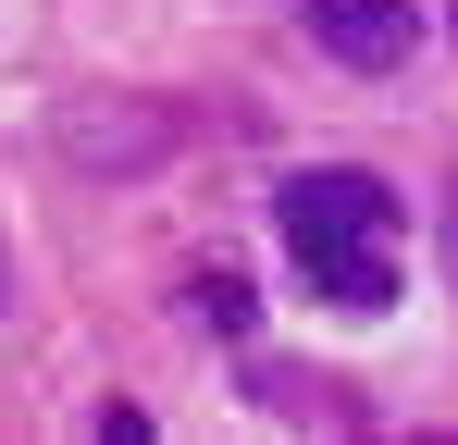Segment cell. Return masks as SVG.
<instances>
[{
  "mask_svg": "<svg viewBox=\"0 0 458 445\" xmlns=\"http://www.w3.org/2000/svg\"><path fill=\"white\" fill-rule=\"evenodd\" d=\"M446 38H458V25H446Z\"/></svg>",
  "mask_w": 458,
  "mask_h": 445,
  "instance_id": "cell-3",
  "label": "cell"
},
{
  "mask_svg": "<svg viewBox=\"0 0 458 445\" xmlns=\"http://www.w3.org/2000/svg\"><path fill=\"white\" fill-rule=\"evenodd\" d=\"M273 222H285V248H298V273L322 297H347V309H384L396 297V260H384V235H396V186L360 173V161H310L273 186Z\"/></svg>",
  "mask_w": 458,
  "mask_h": 445,
  "instance_id": "cell-1",
  "label": "cell"
},
{
  "mask_svg": "<svg viewBox=\"0 0 458 445\" xmlns=\"http://www.w3.org/2000/svg\"><path fill=\"white\" fill-rule=\"evenodd\" d=\"M310 38H322V63H347V74H396L409 38H421V13H396V0H322Z\"/></svg>",
  "mask_w": 458,
  "mask_h": 445,
  "instance_id": "cell-2",
  "label": "cell"
}]
</instances>
